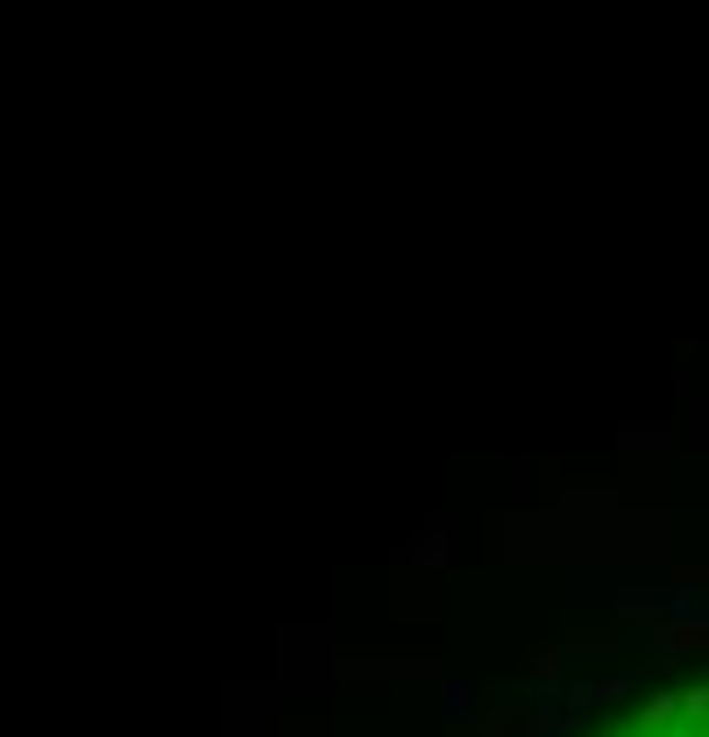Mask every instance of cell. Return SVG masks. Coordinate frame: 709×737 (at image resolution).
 <instances>
[{
	"instance_id": "cell-1",
	"label": "cell",
	"mask_w": 709,
	"mask_h": 737,
	"mask_svg": "<svg viewBox=\"0 0 709 737\" xmlns=\"http://www.w3.org/2000/svg\"><path fill=\"white\" fill-rule=\"evenodd\" d=\"M624 695H632V681L611 674V681H582V688L561 702V709H568V716H589V702H624Z\"/></svg>"
},
{
	"instance_id": "cell-2",
	"label": "cell",
	"mask_w": 709,
	"mask_h": 737,
	"mask_svg": "<svg viewBox=\"0 0 709 737\" xmlns=\"http://www.w3.org/2000/svg\"><path fill=\"white\" fill-rule=\"evenodd\" d=\"M526 674H539V681H561V652H553V645H532V652H526Z\"/></svg>"
},
{
	"instance_id": "cell-3",
	"label": "cell",
	"mask_w": 709,
	"mask_h": 737,
	"mask_svg": "<svg viewBox=\"0 0 709 737\" xmlns=\"http://www.w3.org/2000/svg\"><path fill=\"white\" fill-rule=\"evenodd\" d=\"M674 709H681V702H674V695H653V702H646V709H638V724H646V737H653V730H660V724H667V716H674Z\"/></svg>"
},
{
	"instance_id": "cell-4",
	"label": "cell",
	"mask_w": 709,
	"mask_h": 737,
	"mask_svg": "<svg viewBox=\"0 0 709 737\" xmlns=\"http://www.w3.org/2000/svg\"><path fill=\"white\" fill-rule=\"evenodd\" d=\"M412 560H426V567H441V517H433V525H426V540H419V546H412Z\"/></svg>"
},
{
	"instance_id": "cell-5",
	"label": "cell",
	"mask_w": 709,
	"mask_h": 737,
	"mask_svg": "<svg viewBox=\"0 0 709 737\" xmlns=\"http://www.w3.org/2000/svg\"><path fill=\"white\" fill-rule=\"evenodd\" d=\"M447 716H462V724L476 716V709H468V681H454V674H447Z\"/></svg>"
},
{
	"instance_id": "cell-6",
	"label": "cell",
	"mask_w": 709,
	"mask_h": 737,
	"mask_svg": "<svg viewBox=\"0 0 709 737\" xmlns=\"http://www.w3.org/2000/svg\"><path fill=\"white\" fill-rule=\"evenodd\" d=\"M702 575H709V567H702Z\"/></svg>"
}]
</instances>
